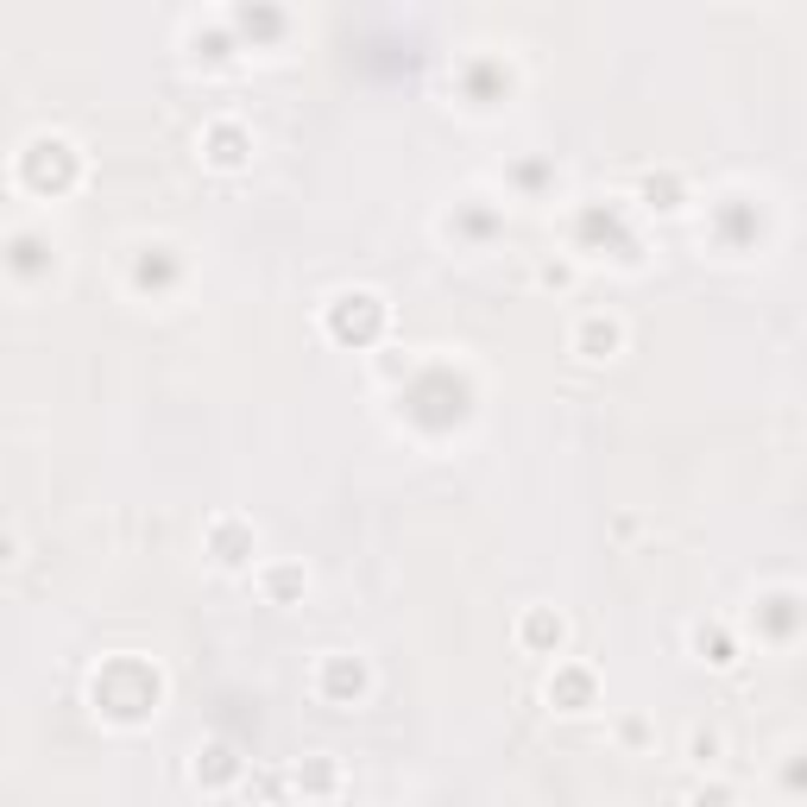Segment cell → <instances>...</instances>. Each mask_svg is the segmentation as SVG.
Wrapping results in <instances>:
<instances>
[{
  "mask_svg": "<svg viewBox=\"0 0 807 807\" xmlns=\"http://www.w3.org/2000/svg\"><path fill=\"white\" fill-rule=\"evenodd\" d=\"M580 347H587V360H606L618 347V322H587L580 328Z\"/></svg>",
  "mask_w": 807,
  "mask_h": 807,
  "instance_id": "1",
  "label": "cell"
},
{
  "mask_svg": "<svg viewBox=\"0 0 807 807\" xmlns=\"http://www.w3.org/2000/svg\"><path fill=\"white\" fill-rule=\"evenodd\" d=\"M719 757V738L713 732H694V763H713Z\"/></svg>",
  "mask_w": 807,
  "mask_h": 807,
  "instance_id": "2",
  "label": "cell"
},
{
  "mask_svg": "<svg viewBox=\"0 0 807 807\" xmlns=\"http://www.w3.org/2000/svg\"><path fill=\"white\" fill-rule=\"evenodd\" d=\"M0 561H13V537H0Z\"/></svg>",
  "mask_w": 807,
  "mask_h": 807,
  "instance_id": "3",
  "label": "cell"
}]
</instances>
